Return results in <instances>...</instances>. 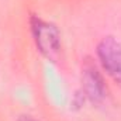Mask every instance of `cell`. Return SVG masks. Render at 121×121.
Listing matches in <instances>:
<instances>
[{
	"label": "cell",
	"instance_id": "2",
	"mask_svg": "<svg viewBox=\"0 0 121 121\" xmlns=\"http://www.w3.org/2000/svg\"><path fill=\"white\" fill-rule=\"evenodd\" d=\"M97 56L104 70L121 86V44L113 37L103 38L97 45Z\"/></svg>",
	"mask_w": 121,
	"mask_h": 121
},
{
	"label": "cell",
	"instance_id": "3",
	"mask_svg": "<svg viewBox=\"0 0 121 121\" xmlns=\"http://www.w3.org/2000/svg\"><path fill=\"white\" fill-rule=\"evenodd\" d=\"M83 91L86 97H89L94 103L101 101L107 94V89L101 75L91 63L86 65L83 69Z\"/></svg>",
	"mask_w": 121,
	"mask_h": 121
},
{
	"label": "cell",
	"instance_id": "4",
	"mask_svg": "<svg viewBox=\"0 0 121 121\" xmlns=\"http://www.w3.org/2000/svg\"><path fill=\"white\" fill-rule=\"evenodd\" d=\"M17 121H35V120H34L31 116H21V117H20Z\"/></svg>",
	"mask_w": 121,
	"mask_h": 121
},
{
	"label": "cell",
	"instance_id": "1",
	"mask_svg": "<svg viewBox=\"0 0 121 121\" xmlns=\"http://www.w3.org/2000/svg\"><path fill=\"white\" fill-rule=\"evenodd\" d=\"M30 26L34 41L39 52L44 56L54 59L60 49V34L58 28L52 23H48L38 16L31 17Z\"/></svg>",
	"mask_w": 121,
	"mask_h": 121
}]
</instances>
